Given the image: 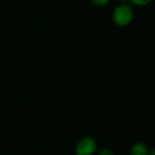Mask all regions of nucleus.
Instances as JSON below:
<instances>
[{"mask_svg": "<svg viewBox=\"0 0 155 155\" xmlns=\"http://www.w3.org/2000/svg\"><path fill=\"white\" fill-rule=\"evenodd\" d=\"M133 18H134V10L133 7L129 2L119 3L113 10L112 20L119 28L127 27L133 21Z\"/></svg>", "mask_w": 155, "mask_h": 155, "instance_id": "obj_1", "label": "nucleus"}, {"mask_svg": "<svg viewBox=\"0 0 155 155\" xmlns=\"http://www.w3.org/2000/svg\"><path fill=\"white\" fill-rule=\"evenodd\" d=\"M97 140L91 136H84L77 142L74 148L75 155H94L97 152Z\"/></svg>", "mask_w": 155, "mask_h": 155, "instance_id": "obj_2", "label": "nucleus"}, {"mask_svg": "<svg viewBox=\"0 0 155 155\" xmlns=\"http://www.w3.org/2000/svg\"><path fill=\"white\" fill-rule=\"evenodd\" d=\"M150 149L144 142L137 141L134 144H132L131 149H130V155H149L150 153Z\"/></svg>", "mask_w": 155, "mask_h": 155, "instance_id": "obj_3", "label": "nucleus"}, {"mask_svg": "<svg viewBox=\"0 0 155 155\" xmlns=\"http://www.w3.org/2000/svg\"><path fill=\"white\" fill-rule=\"evenodd\" d=\"M150 2V1H147V0H134V1H130V5H138V7H141V5H148V3Z\"/></svg>", "mask_w": 155, "mask_h": 155, "instance_id": "obj_4", "label": "nucleus"}, {"mask_svg": "<svg viewBox=\"0 0 155 155\" xmlns=\"http://www.w3.org/2000/svg\"><path fill=\"white\" fill-rule=\"evenodd\" d=\"M98 155H114V152L110 149H102Z\"/></svg>", "mask_w": 155, "mask_h": 155, "instance_id": "obj_5", "label": "nucleus"}, {"mask_svg": "<svg viewBox=\"0 0 155 155\" xmlns=\"http://www.w3.org/2000/svg\"><path fill=\"white\" fill-rule=\"evenodd\" d=\"M93 3L95 5H105L108 3V0H96V1H93Z\"/></svg>", "mask_w": 155, "mask_h": 155, "instance_id": "obj_6", "label": "nucleus"}]
</instances>
